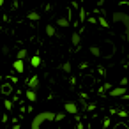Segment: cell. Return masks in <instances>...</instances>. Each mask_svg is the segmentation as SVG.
Wrapping results in <instances>:
<instances>
[{"instance_id": "obj_1", "label": "cell", "mask_w": 129, "mask_h": 129, "mask_svg": "<svg viewBox=\"0 0 129 129\" xmlns=\"http://www.w3.org/2000/svg\"><path fill=\"white\" fill-rule=\"evenodd\" d=\"M110 18H111V23L113 25L115 23H122L124 25V28H125L124 37H125V41H129V14L127 13H122V11H115L113 14H110Z\"/></svg>"}, {"instance_id": "obj_2", "label": "cell", "mask_w": 129, "mask_h": 129, "mask_svg": "<svg viewBox=\"0 0 129 129\" xmlns=\"http://www.w3.org/2000/svg\"><path fill=\"white\" fill-rule=\"evenodd\" d=\"M57 118V113L53 111H43V113H37L32 120V129H41L44 122H53Z\"/></svg>"}, {"instance_id": "obj_3", "label": "cell", "mask_w": 129, "mask_h": 129, "mask_svg": "<svg viewBox=\"0 0 129 129\" xmlns=\"http://www.w3.org/2000/svg\"><path fill=\"white\" fill-rule=\"evenodd\" d=\"M64 110H66V113H71V115H76V113H80V110H78V104H76V103H73V101H67V103H64Z\"/></svg>"}, {"instance_id": "obj_4", "label": "cell", "mask_w": 129, "mask_h": 129, "mask_svg": "<svg viewBox=\"0 0 129 129\" xmlns=\"http://www.w3.org/2000/svg\"><path fill=\"white\" fill-rule=\"evenodd\" d=\"M110 95H111V97H125V95H127V88H124V87H115V88L110 90Z\"/></svg>"}, {"instance_id": "obj_5", "label": "cell", "mask_w": 129, "mask_h": 129, "mask_svg": "<svg viewBox=\"0 0 129 129\" xmlns=\"http://www.w3.org/2000/svg\"><path fill=\"white\" fill-rule=\"evenodd\" d=\"M27 85H28V90H34V92H36V90L39 88V76H37V74L32 76V78L27 81Z\"/></svg>"}, {"instance_id": "obj_6", "label": "cell", "mask_w": 129, "mask_h": 129, "mask_svg": "<svg viewBox=\"0 0 129 129\" xmlns=\"http://www.w3.org/2000/svg\"><path fill=\"white\" fill-rule=\"evenodd\" d=\"M71 21L69 18H57V27H62V28H69Z\"/></svg>"}, {"instance_id": "obj_7", "label": "cell", "mask_w": 129, "mask_h": 129, "mask_svg": "<svg viewBox=\"0 0 129 129\" xmlns=\"http://www.w3.org/2000/svg\"><path fill=\"white\" fill-rule=\"evenodd\" d=\"M13 69H14L16 73H23V71H25V64H23V60H14Z\"/></svg>"}, {"instance_id": "obj_8", "label": "cell", "mask_w": 129, "mask_h": 129, "mask_svg": "<svg viewBox=\"0 0 129 129\" xmlns=\"http://www.w3.org/2000/svg\"><path fill=\"white\" fill-rule=\"evenodd\" d=\"M80 43H81V36H80L78 32H74V34L71 36V44H73V46H78Z\"/></svg>"}, {"instance_id": "obj_9", "label": "cell", "mask_w": 129, "mask_h": 129, "mask_svg": "<svg viewBox=\"0 0 129 129\" xmlns=\"http://www.w3.org/2000/svg\"><path fill=\"white\" fill-rule=\"evenodd\" d=\"M88 51H90V55H94V57H101V48L99 46H95V44H92L90 48H88Z\"/></svg>"}, {"instance_id": "obj_10", "label": "cell", "mask_w": 129, "mask_h": 129, "mask_svg": "<svg viewBox=\"0 0 129 129\" xmlns=\"http://www.w3.org/2000/svg\"><path fill=\"white\" fill-rule=\"evenodd\" d=\"M44 32H46V36H48V37H53V36L57 34V30H55V27H53V25H46V27H44Z\"/></svg>"}, {"instance_id": "obj_11", "label": "cell", "mask_w": 129, "mask_h": 129, "mask_svg": "<svg viewBox=\"0 0 129 129\" xmlns=\"http://www.w3.org/2000/svg\"><path fill=\"white\" fill-rule=\"evenodd\" d=\"M27 16H28V20H30V21H39V20H41V14H39V13H36V11H30Z\"/></svg>"}, {"instance_id": "obj_12", "label": "cell", "mask_w": 129, "mask_h": 129, "mask_svg": "<svg viewBox=\"0 0 129 129\" xmlns=\"http://www.w3.org/2000/svg\"><path fill=\"white\" fill-rule=\"evenodd\" d=\"M27 55H28V51H27L25 48H21V50L16 53V60H23V58H27Z\"/></svg>"}, {"instance_id": "obj_13", "label": "cell", "mask_w": 129, "mask_h": 129, "mask_svg": "<svg viewBox=\"0 0 129 129\" xmlns=\"http://www.w3.org/2000/svg\"><path fill=\"white\" fill-rule=\"evenodd\" d=\"M30 66H32V67H39V66H41V57H39V55L32 57V58H30Z\"/></svg>"}, {"instance_id": "obj_14", "label": "cell", "mask_w": 129, "mask_h": 129, "mask_svg": "<svg viewBox=\"0 0 129 129\" xmlns=\"http://www.w3.org/2000/svg\"><path fill=\"white\" fill-rule=\"evenodd\" d=\"M27 99H28L30 103H34V101H37V94H36L34 90H28V88H27Z\"/></svg>"}, {"instance_id": "obj_15", "label": "cell", "mask_w": 129, "mask_h": 129, "mask_svg": "<svg viewBox=\"0 0 129 129\" xmlns=\"http://www.w3.org/2000/svg\"><path fill=\"white\" fill-rule=\"evenodd\" d=\"M11 92H13V87H11L9 83H6V85L2 87V94H4V95H9Z\"/></svg>"}, {"instance_id": "obj_16", "label": "cell", "mask_w": 129, "mask_h": 129, "mask_svg": "<svg viewBox=\"0 0 129 129\" xmlns=\"http://www.w3.org/2000/svg\"><path fill=\"white\" fill-rule=\"evenodd\" d=\"M118 87H124V88H127V87H129V78H127V76H125V78H122Z\"/></svg>"}, {"instance_id": "obj_17", "label": "cell", "mask_w": 129, "mask_h": 129, "mask_svg": "<svg viewBox=\"0 0 129 129\" xmlns=\"http://www.w3.org/2000/svg\"><path fill=\"white\" fill-rule=\"evenodd\" d=\"M4 106H6V110H7V111H11V110H13V101H11V99H6Z\"/></svg>"}, {"instance_id": "obj_18", "label": "cell", "mask_w": 129, "mask_h": 129, "mask_svg": "<svg viewBox=\"0 0 129 129\" xmlns=\"http://www.w3.org/2000/svg\"><path fill=\"white\" fill-rule=\"evenodd\" d=\"M62 71H64V73H71V62H66V64L62 66Z\"/></svg>"}, {"instance_id": "obj_19", "label": "cell", "mask_w": 129, "mask_h": 129, "mask_svg": "<svg viewBox=\"0 0 129 129\" xmlns=\"http://www.w3.org/2000/svg\"><path fill=\"white\" fill-rule=\"evenodd\" d=\"M113 129H129V127H127V124H124V122H118V124H117Z\"/></svg>"}, {"instance_id": "obj_20", "label": "cell", "mask_w": 129, "mask_h": 129, "mask_svg": "<svg viewBox=\"0 0 129 129\" xmlns=\"http://www.w3.org/2000/svg\"><path fill=\"white\" fill-rule=\"evenodd\" d=\"M99 23H101V27H104V28H108V27H110V23H108L104 18H99Z\"/></svg>"}, {"instance_id": "obj_21", "label": "cell", "mask_w": 129, "mask_h": 129, "mask_svg": "<svg viewBox=\"0 0 129 129\" xmlns=\"http://www.w3.org/2000/svg\"><path fill=\"white\" fill-rule=\"evenodd\" d=\"M66 115H67V113H57V118H55V120H57V122H60V120H64V118H66Z\"/></svg>"}, {"instance_id": "obj_22", "label": "cell", "mask_w": 129, "mask_h": 129, "mask_svg": "<svg viewBox=\"0 0 129 129\" xmlns=\"http://www.w3.org/2000/svg\"><path fill=\"white\" fill-rule=\"evenodd\" d=\"M2 51H4V55H7V53H9V46H4Z\"/></svg>"}, {"instance_id": "obj_23", "label": "cell", "mask_w": 129, "mask_h": 129, "mask_svg": "<svg viewBox=\"0 0 129 129\" xmlns=\"http://www.w3.org/2000/svg\"><path fill=\"white\" fill-rule=\"evenodd\" d=\"M103 125H104V127H108V125H110V118H104V122H103Z\"/></svg>"}, {"instance_id": "obj_24", "label": "cell", "mask_w": 129, "mask_h": 129, "mask_svg": "<svg viewBox=\"0 0 129 129\" xmlns=\"http://www.w3.org/2000/svg\"><path fill=\"white\" fill-rule=\"evenodd\" d=\"M127 78H129V71H127Z\"/></svg>"}]
</instances>
